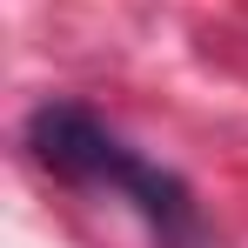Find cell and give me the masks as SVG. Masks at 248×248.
<instances>
[{
  "label": "cell",
  "instance_id": "1",
  "mask_svg": "<svg viewBox=\"0 0 248 248\" xmlns=\"http://www.w3.org/2000/svg\"><path fill=\"white\" fill-rule=\"evenodd\" d=\"M27 148H34V161H41V168L67 174V181L121 188L127 202L161 228L168 248H195V242H202L188 188H181L168 168L141 161L121 134H114L108 121H94L87 108H74V101H47V108H34V114H27Z\"/></svg>",
  "mask_w": 248,
  "mask_h": 248
}]
</instances>
